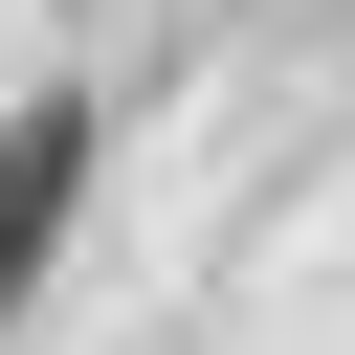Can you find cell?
<instances>
[{"mask_svg": "<svg viewBox=\"0 0 355 355\" xmlns=\"http://www.w3.org/2000/svg\"><path fill=\"white\" fill-rule=\"evenodd\" d=\"M89 155H111V111H89V89H22V111H0V311L44 288V244H67Z\"/></svg>", "mask_w": 355, "mask_h": 355, "instance_id": "obj_1", "label": "cell"}]
</instances>
